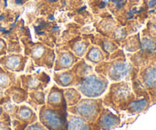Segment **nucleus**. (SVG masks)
<instances>
[{"label": "nucleus", "instance_id": "f257e3e1", "mask_svg": "<svg viewBox=\"0 0 156 130\" xmlns=\"http://www.w3.org/2000/svg\"><path fill=\"white\" fill-rule=\"evenodd\" d=\"M135 99L136 96L129 84L120 82L111 85L109 92L103 99V104L116 111H126L129 104Z\"/></svg>", "mask_w": 156, "mask_h": 130}, {"label": "nucleus", "instance_id": "f03ea898", "mask_svg": "<svg viewBox=\"0 0 156 130\" xmlns=\"http://www.w3.org/2000/svg\"><path fill=\"white\" fill-rule=\"evenodd\" d=\"M67 110L54 109L46 104L40 108V123L48 130H67Z\"/></svg>", "mask_w": 156, "mask_h": 130}, {"label": "nucleus", "instance_id": "7ed1b4c3", "mask_svg": "<svg viewBox=\"0 0 156 130\" xmlns=\"http://www.w3.org/2000/svg\"><path fill=\"white\" fill-rule=\"evenodd\" d=\"M104 109L103 100L101 98L81 99L76 105L69 107L68 112L82 117L89 123H94Z\"/></svg>", "mask_w": 156, "mask_h": 130}, {"label": "nucleus", "instance_id": "20e7f679", "mask_svg": "<svg viewBox=\"0 0 156 130\" xmlns=\"http://www.w3.org/2000/svg\"><path fill=\"white\" fill-rule=\"evenodd\" d=\"M78 90L88 98H97L101 96L108 88V82L104 78L91 75L78 83Z\"/></svg>", "mask_w": 156, "mask_h": 130}, {"label": "nucleus", "instance_id": "39448f33", "mask_svg": "<svg viewBox=\"0 0 156 130\" xmlns=\"http://www.w3.org/2000/svg\"><path fill=\"white\" fill-rule=\"evenodd\" d=\"M120 125V118L108 108H104L95 121L92 123V130H111Z\"/></svg>", "mask_w": 156, "mask_h": 130}, {"label": "nucleus", "instance_id": "423d86ee", "mask_svg": "<svg viewBox=\"0 0 156 130\" xmlns=\"http://www.w3.org/2000/svg\"><path fill=\"white\" fill-rule=\"evenodd\" d=\"M14 117L15 120H13L12 123L15 130H24L27 126L35 123L37 120L33 110L26 105L18 107V111Z\"/></svg>", "mask_w": 156, "mask_h": 130}, {"label": "nucleus", "instance_id": "0eeeda50", "mask_svg": "<svg viewBox=\"0 0 156 130\" xmlns=\"http://www.w3.org/2000/svg\"><path fill=\"white\" fill-rule=\"evenodd\" d=\"M46 105L54 109L67 110V104L64 97L63 90L56 86L53 87L47 96Z\"/></svg>", "mask_w": 156, "mask_h": 130}, {"label": "nucleus", "instance_id": "6e6552de", "mask_svg": "<svg viewBox=\"0 0 156 130\" xmlns=\"http://www.w3.org/2000/svg\"><path fill=\"white\" fill-rule=\"evenodd\" d=\"M143 87L149 91H156V63L146 67L141 73Z\"/></svg>", "mask_w": 156, "mask_h": 130}, {"label": "nucleus", "instance_id": "1a4fd4ad", "mask_svg": "<svg viewBox=\"0 0 156 130\" xmlns=\"http://www.w3.org/2000/svg\"><path fill=\"white\" fill-rule=\"evenodd\" d=\"M67 130H92V123H89L74 114L67 116Z\"/></svg>", "mask_w": 156, "mask_h": 130}, {"label": "nucleus", "instance_id": "9d476101", "mask_svg": "<svg viewBox=\"0 0 156 130\" xmlns=\"http://www.w3.org/2000/svg\"><path fill=\"white\" fill-rule=\"evenodd\" d=\"M149 97H143L140 99H135L133 100L126 111L129 114H140L142 112H144L145 111L149 108Z\"/></svg>", "mask_w": 156, "mask_h": 130}, {"label": "nucleus", "instance_id": "9b49d317", "mask_svg": "<svg viewBox=\"0 0 156 130\" xmlns=\"http://www.w3.org/2000/svg\"><path fill=\"white\" fill-rule=\"evenodd\" d=\"M64 97L66 101L67 107H72L79 103L82 99V94L75 88H66L63 90Z\"/></svg>", "mask_w": 156, "mask_h": 130}, {"label": "nucleus", "instance_id": "f8f14e48", "mask_svg": "<svg viewBox=\"0 0 156 130\" xmlns=\"http://www.w3.org/2000/svg\"><path fill=\"white\" fill-rule=\"evenodd\" d=\"M28 100L27 103L31 105L35 110H37L38 106H43L46 104L45 94L43 91H34L28 94Z\"/></svg>", "mask_w": 156, "mask_h": 130}, {"label": "nucleus", "instance_id": "ddd939ff", "mask_svg": "<svg viewBox=\"0 0 156 130\" xmlns=\"http://www.w3.org/2000/svg\"><path fill=\"white\" fill-rule=\"evenodd\" d=\"M7 93L9 97L16 104H21L26 101L28 97V93L27 91L20 88H11Z\"/></svg>", "mask_w": 156, "mask_h": 130}, {"label": "nucleus", "instance_id": "4468645a", "mask_svg": "<svg viewBox=\"0 0 156 130\" xmlns=\"http://www.w3.org/2000/svg\"><path fill=\"white\" fill-rule=\"evenodd\" d=\"M127 65L124 63H117L112 67L110 77L112 80L120 81L127 74Z\"/></svg>", "mask_w": 156, "mask_h": 130}, {"label": "nucleus", "instance_id": "2eb2a0df", "mask_svg": "<svg viewBox=\"0 0 156 130\" xmlns=\"http://www.w3.org/2000/svg\"><path fill=\"white\" fill-rule=\"evenodd\" d=\"M56 81L60 86L62 87L71 86L75 83L74 78L73 75L70 73H64V74L60 75Z\"/></svg>", "mask_w": 156, "mask_h": 130}, {"label": "nucleus", "instance_id": "dca6fc26", "mask_svg": "<svg viewBox=\"0 0 156 130\" xmlns=\"http://www.w3.org/2000/svg\"><path fill=\"white\" fill-rule=\"evenodd\" d=\"M7 66L10 69H16L20 65V59L18 57H12L9 58L6 63Z\"/></svg>", "mask_w": 156, "mask_h": 130}, {"label": "nucleus", "instance_id": "f3484780", "mask_svg": "<svg viewBox=\"0 0 156 130\" xmlns=\"http://www.w3.org/2000/svg\"><path fill=\"white\" fill-rule=\"evenodd\" d=\"M0 120H2L3 123L5 126H10V119H9V114L4 111L3 107L0 106Z\"/></svg>", "mask_w": 156, "mask_h": 130}, {"label": "nucleus", "instance_id": "a211bd4d", "mask_svg": "<svg viewBox=\"0 0 156 130\" xmlns=\"http://www.w3.org/2000/svg\"><path fill=\"white\" fill-rule=\"evenodd\" d=\"M72 62H73V59L71 58V56L68 53H64L62 57L61 58V65H63L64 67H69L71 65Z\"/></svg>", "mask_w": 156, "mask_h": 130}, {"label": "nucleus", "instance_id": "6ab92c4d", "mask_svg": "<svg viewBox=\"0 0 156 130\" xmlns=\"http://www.w3.org/2000/svg\"><path fill=\"white\" fill-rule=\"evenodd\" d=\"M10 85V79L5 74H0V88H6Z\"/></svg>", "mask_w": 156, "mask_h": 130}, {"label": "nucleus", "instance_id": "aec40b11", "mask_svg": "<svg viewBox=\"0 0 156 130\" xmlns=\"http://www.w3.org/2000/svg\"><path fill=\"white\" fill-rule=\"evenodd\" d=\"M24 130H48V129H46V128L44 127L41 123H39V122H35V123L27 126Z\"/></svg>", "mask_w": 156, "mask_h": 130}, {"label": "nucleus", "instance_id": "412c9836", "mask_svg": "<svg viewBox=\"0 0 156 130\" xmlns=\"http://www.w3.org/2000/svg\"><path fill=\"white\" fill-rule=\"evenodd\" d=\"M101 54L100 51L98 50H95V49H93L91 50V51L89 53V58L92 61H98L101 59Z\"/></svg>", "mask_w": 156, "mask_h": 130}, {"label": "nucleus", "instance_id": "4be33fe9", "mask_svg": "<svg viewBox=\"0 0 156 130\" xmlns=\"http://www.w3.org/2000/svg\"><path fill=\"white\" fill-rule=\"evenodd\" d=\"M149 37H150V39L156 41V21H155V22H152L149 24Z\"/></svg>", "mask_w": 156, "mask_h": 130}, {"label": "nucleus", "instance_id": "5701e85b", "mask_svg": "<svg viewBox=\"0 0 156 130\" xmlns=\"http://www.w3.org/2000/svg\"><path fill=\"white\" fill-rule=\"evenodd\" d=\"M0 130H12L9 126H5V125L0 124Z\"/></svg>", "mask_w": 156, "mask_h": 130}, {"label": "nucleus", "instance_id": "b1692460", "mask_svg": "<svg viewBox=\"0 0 156 130\" xmlns=\"http://www.w3.org/2000/svg\"><path fill=\"white\" fill-rule=\"evenodd\" d=\"M3 98V91L1 88H0V100Z\"/></svg>", "mask_w": 156, "mask_h": 130}, {"label": "nucleus", "instance_id": "393cba45", "mask_svg": "<svg viewBox=\"0 0 156 130\" xmlns=\"http://www.w3.org/2000/svg\"><path fill=\"white\" fill-rule=\"evenodd\" d=\"M3 18H4V15H1V16H0V20L1 19H3Z\"/></svg>", "mask_w": 156, "mask_h": 130}]
</instances>
